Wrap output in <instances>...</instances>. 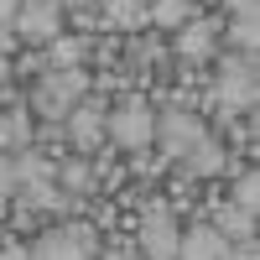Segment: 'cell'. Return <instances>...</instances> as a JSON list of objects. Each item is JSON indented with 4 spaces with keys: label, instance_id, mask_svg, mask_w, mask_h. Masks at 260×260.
<instances>
[{
    "label": "cell",
    "instance_id": "6da1fadb",
    "mask_svg": "<svg viewBox=\"0 0 260 260\" xmlns=\"http://www.w3.org/2000/svg\"><path fill=\"white\" fill-rule=\"evenodd\" d=\"M89 255H99V229L83 213L52 219L31 234V260H89Z\"/></svg>",
    "mask_w": 260,
    "mask_h": 260
},
{
    "label": "cell",
    "instance_id": "7a4b0ae2",
    "mask_svg": "<svg viewBox=\"0 0 260 260\" xmlns=\"http://www.w3.org/2000/svg\"><path fill=\"white\" fill-rule=\"evenodd\" d=\"M177 234H182L177 213L161 203V192H151L146 208H141V224H136L141 255H151V260H177Z\"/></svg>",
    "mask_w": 260,
    "mask_h": 260
},
{
    "label": "cell",
    "instance_id": "3957f363",
    "mask_svg": "<svg viewBox=\"0 0 260 260\" xmlns=\"http://www.w3.org/2000/svg\"><path fill=\"white\" fill-rule=\"evenodd\" d=\"M151 130H156V110H151L141 94H130L125 104H115V110L104 115V136H110L120 151H141V146H151Z\"/></svg>",
    "mask_w": 260,
    "mask_h": 260
},
{
    "label": "cell",
    "instance_id": "277c9868",
    "mask_svg": "<svg viewBox=\"0 0 260 260\" xmlns=\"http://www.w3.org/2000/svg\"><path fill=\"white\" fill-rule=\"evenodd\" d=\"M203 130H208V125L192 115V110H172V104H167V110H156V130H151V146H156L167 161H182L187 151L198 146V136H203Z\"/></svg>",
    "mask_w": 260,
    "mask_h": 260
},
{
    "label": "cell",
    "instance_id": "5b68a950",
    "mask_svg": "<svg viewBox=\"0 0 260 260\" xmlns=\"http://www.w3.org/2000/svg\"><path fill=\"white\" fill-rule=\"evenodd\" d=\"M11 31L21 42H31V47H47L52 37H62V6H57V0H26Z\"/></svg>",
    "mask_w": 260,
    "mask_h": 260
},
{
    "label": "cell",
    "instance_id": "8992f818",
    "mask_svg": "<svg viewBox=\"0 0 260 260\" xmlns=\"http://www.w3.org/2000/svg\"><path fill=\"white\" fill-rule=\"evenodd\" d=\"M229 255V240L208 219H187L182 234H177V260H224Z\"/></svg>",
    "mask_w": 260,
    "mask_h": 260
},
{
    "label": "cell",
    "instance_id": "52a82bcc",
    "mask_svg": "<svg viewBox=\"0 0 260 260\" xmlns=\"http://www.w3.org/2000/svg\"><path fill=\"white\" fill-rule=\"evenodd\" d=\"M62 125H68V141H73L78 156H89L94 146L110 141V136H104V110H94V104H83V99L68 110V120H62Z\"/></svg>",
    "mask_w": 260,
    "mask_h": 260
},
{
    "label": "cell",
    "instance_id": "ba28073f",
    "mask_svg": "<svg viewBox=\"0 0 260 260\" xmlns=\"http://www.w3.org/2000/svg\"><path fill=\"white\" fill-rule=\"evenodd\" d=\"M31 125H37V115L26 110V99L6 104V110H0V151H6V156H16L21 146H31Z\"/></svg>",
    "mask_w": 260,
    "mask_h": 260
},
{
    "label": "cell",
    "instance_id": "9c48e42d",
    "mask_svg": "<svg viewBox=\"0 0 260 260\" xmlns=\"http://www.w3.org/2000/svg\"><path fill=\"white\" fill-rule=\"evenodd\" d=\"M219 47H234V52H260V11L224 16V26H219Z\"/></svg>",
    "mask_w": 260,
    "mask_h": 260
},
{
    "label": "cell",
    "instance_id": "30bf717a",
    "mask_svg": "<svg viewBox=\"0 0 260 260\" xmlns=\"http://www.w3.org/2000/svg\"><path fill=\"white\" fill-rule=\"evenodd\" d=\"M31 151H42L47 161H68V156H73L68 125H62V120H37V125H31Z\"/></svg>",
    "mask_w": 260,
    "mask_h": 260
},
{
    "label": "cell",
    "instance_id": "8fae6325",
    "mask_svg": "<svg viewBox=\"0 0 260 260\" xmlns=\"http://www.w3.org/2000/svg\"><path fill=\"white\" fill-rule=\"evenodd\" d=\"M208 224L224 234V240H245V234H255V213L250 208H240V203H229V198H219L208 208Z\"/></svg>",
    "mask_w": 260,
    "mask_h": 260
},
{
    "label": "cell",
    "instance_id": "7c38bea8",
    "mask_svg": "<svg viewBox=\"0 0 260 260\" xmlns=\"http://www.w3.org/2000/svg\"><path fill=\"white\" fill-rule=\"evenodd\" d=\"M224 156H229V151H224V141L213 136V130H203V136H198V146H192L182 161L198 172V177H219V172H224Z\"/></svg>",
    "mask_w": 260,
    "mask_h": 260
},
{
    "label": "cell",
    "instance_id": "4fadbf2b",
    "mask_svg": "<svg viewBox=\"0 0 260 260\" xmlns=\"http://www.w3.org/2000/svg\"><path fill=\"white\" fill-rule=\"evenodd\" d=\"M57 187L62 192H68V198H89V192H94V167H89V156H78V151H73V156L68 161H57Z\"/></svg>",
    "mask_w": 260,
    "mask_h": 260
},
{
    "label": "cell",
    "instance_id": "5bb4252c",
    "mask_svg": "<svg viewBox=\"0 0 260 260\" xmlns=\"http://www.w3.org/2000/svg\"><path fill=\"white\" fill-rule=\"evenodd\" d=\"M83 62H89V42H83V37L62 31V37L47 42V68H52V73H62V68H83Z\"/></svg>",
    "mask_w": 260,
    "mask_h": 260
},
{
    "label": "cell",
    "instance_id": "9a60e30c",
    "mask_svg": "<svg viewBox=\"0 0 260 260\" xmlns=\"http://www.w3.org/2000/svg\"><path fill=\"white\" fill-rule=\"evenodd\" d=\"M47 73H52L47 68V47H31V42H26V47L11 57V83H16V89H31V83L47 78Z\"/></svg>",
    "mask_w": 260,
    "mask_h": 260
},
{
    "label": "cell",
    "instance_id": "2e32d148",
    "mask_svg": "<svg viewBox=\"0 0 260 260\" xmlns=\"http://www.w3.org/2000/svg\"><path fill=\"white\" fill-rule=\"evenodd\" d=\"M192 16H198L192 0H151V6H146V21L161 26V31H177L182 21H192Z\"/></svg>",
    "mask_w": 260,
    "mask_h": 260
},
{
    "label": "cell",
    "instance_id": "e0dca14e",
    "mask_svg": "<svg viewBox=\"0 0 260 260\" xmlns=\"http://www.w3.org/2000/svg\"><path fill=\"white\" fill-rule=\"evenodd\" d=\"M104 26H115V21L104 16L99 6H73V11H62V31H73V37H83V42L99 37Z\"/></svg>",
    "mask_w": 260,
    "mask_h": 260
},
{
    "label": "cell",
    "instance_id": "ac0fdd59",
    "mask_svg": "<svg viewBox=\"0 0 260 260\" xmlns=\"http://www.w3.org/2000/svg\"><path fill=\"white\" fill-rule=\"evenodd\" d=\"M99 255H104V260H141V240H136V229H125V224L104 229V234H99Z\"/></svg>",
    "mask_w": 260,
    "mask_h": 260
},
{
    "label": "cell",
    "instance_id": "d6986e66",
    "mask_svg": "<svg viewBox=\"0 0 260 260\" xmlns=\"http://www.w3.org/2000/svg\"><path fill=\"white\" fill-rule=\"evenodd\" d=\"M229 203H240V208H260V172L255 167H245V172H234L229 177Z\"/></svg>",
    "mask_w": 260,
    "mask_h": 260
},
{
    "label": "cell",
    "instance_id": "ffe728a7",
    "mask_svg": "<svg viewBox=\"0 0 260 260\" xmlns=\"http://www.w3.org/2000/svg\"><path fill=\"white\" fill-rule=\"evenodd\" d=\"M229 255H234V260H255V255H260V240H255V234H245V240H229Z\"/></svg>",
    "mask_w": 260,
    "mask_h": 260
},
{
    "label": "cell",
    "instance_id": "44dd1931",
    "mask_svg": "<svg viewBox=\"0 0 260 260\" xmlns=\"http://www.w3.org/2000/svg\"><path fill=\"white\" fill-rule=\"evenodd\" d=\"M11 192H16V161L0 151V198H11Z\"/></svg>",
    "mask_w": 260,
    "mask_h": 260
},
{
    "label": "cell",
    "instance_id": "7402d4cb",
    "mask_svg": "<svg viewBox=\"0 0 260 260\" xmlns=\"http://www.w3.org/2000/svg\"><path fill=\"white\" fill-rule=\"evenodd\" d=\"M21 47H26V42H21V37H16L11 26H0V62H11V57H16Z\"/></svg>",
    "mask_w": 260,
    "mask_h": 260
},
{
    "label": "cell",
    "instance_id": "603a6c76",
    "mask_svg": "<svg viewBox=\"0 0 260 260\" xmlns=\"http://www.w3.org/2000/svg\"><path fill=\"white\" fill-rule=\"evenodd\" d=\"M21 6H26V0H0V26H16V16H21Z\"/></svg>",
    "mask_w": 260,
    "mask_h": 260
},
{
    "label": "cell",
    "instance_id": "cb8c5ba5",
    "mask_svg": "<svg viewBox=\"0 0 260 260\" xmlns=\"http://www.w3.org/2000/svg\"><path fill=\"white\" fill-rule=\"evenodd\" d=\"M224 16H240V11H260V0H219Z\"/></svg>",
    "mask_w": 260,
    "mask_h": 260
},
{
    "label": "cell",
    "instance_id": "d4e9b609",
    "mask_svg": "<svg viewBox=\"0 0 260 260\" xmlns=\"http://www.w3.org/2000/svg\"><path fill=\"white\" fill-rule=\"evenodd\" d=\"M62 11H73V6H99V0H57Z\"/></svg>",
    "mask_w": 260,
    "mask_h": 260
}]
</instances>
